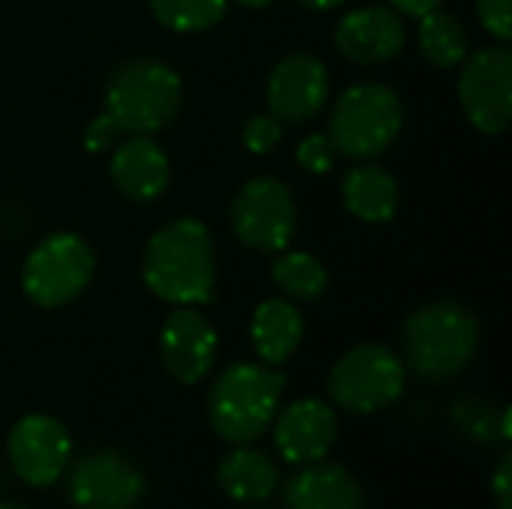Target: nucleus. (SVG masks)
<instances>
[{"label": "nucleus", "instance_id": "1", "mask_svg": "<svg viewBox=\"0 0 512 509\" xmlns=\"http://www.w3.org/2000/svg\"><path fill=\"white\" fill-rule=\"evenodd\" d=\"M144 285L174 306L210 303L216 288V246L210 228L192 216L159 225L144 249Z\"/></svg>", "mask_w": 512, "mask_h": 509}, {"label": "nucleus", "instance_id": "2", "mask_svg": "<svg viewBox=\"0 0 512 509\" xmlns=\"http://www.w3.org/2000/svg\"><path fill=\"white\" fill-rule=\"evenodd\" d=\"M285 384V375L267 363L228 366L207 396V417L213 432L234 447L258 441L273 426Z\"/></svg>", "mask_w": 512, "mask_h": 509}, {"label": "nucleus", "instance_id": "3", "mask_svg": "<svg viewBox=\"0 0 512 509\" xmlns=\"http://www.w3.org/2000/svg\"><path fill=\"white\" fill-rule=\"evenodd\" d=\"M183 108L180 75L153 57L120 63L105 84V111L129 135H153L165 129Z\"/></svg>", "mask_w": 512, "mask_h": 509}, {"label": "nucleus", "instance_id": "4", "mask_svg": "<svg viewBox=\"0 0 512 509\" xmlns=\"http://www.w3.org/2000/svg\"><path fill=\"white\" fill-rule=\"evenodd\" d=\"M405 369L423 381H447L459 375L477 354V318L450 300L420 306L405 324Z\"/></svg>", "mask_w": 512, "mask_h": 509}, {"label": "nucleus", "instance_id": "5", "mask_svg": "<svg viewBox=\"0 0 512 509\" xmlns=\"http://www.w3.org/2000/svg\"><path fill=\"white\" fill-rule=\"evenodd\" d=\"M405 123L402 99L393 87L366 81L348 87L330 114V132L336 153L351 159H375L393 147Z\"/></svg>", "mask_w": 512, "mask_h": 509}, {"label": "nucleus", "instance_id": "6", "mask_svg": "<svg viewBox=\"0 0 512 509\" xmlns=\"http://www.w3.org/2000/svg\"><path fill=\"white\" fill-rule=\"evenodd\" d=\"M96 273V255L72 231L48 234L33 246L21 267V291L39 309H60L78 300Z\"/></svg>", "mask_w": 512, "mask_h": 509}, {"label": "nucleus", "instance_id": "7", "mask_svg": "<svg viewBox=\"0 0 512 509\" xmlns=\"http://www.w3.org/2000/svg\"><path fill=\"white\" fill-rule=\"evenodd\" d=\"M330 399L348 414H375L405 393V363L384 345H357L336 360Z\"/></svg>", "mask_w": 512, "mask_h": 509}, {"label": "nucleus", "instance_id": "8", "mask_svg": "<svg viewBox=\"0 0 512 509\" xmlns=\"http://www.w3.org/2000/svg\"><path fill=\"white\" fill-rule=\"evenodd\" d=\"M231 228L237 240L255 252L288 249L297 231V204L279 177H252L231 201Z\"/></svg>", "mask_w": 512, "mask_h": 509}, {"label": "nucleus", "instance_id": "9", "mask_svg": "<svg viewBox=\"0 0 512 509\" xmlns=\"http://www.w3.org/2000/svg\"><path fill=\"white\" fill-rule=\"evenodd\" d=\"M459 99L471 126L483 135H501L512 117V54L489 45L465 57L459 75Z\"/></svg>", "mask_w": 512, "mask_h": 509}, {"label": "nucleus", "instance_id": "10", "mask_svg": "<svg viewBox=\"0 0 512 509\" xmlns=\"http://www.w3.org/2000/svg\"><path fill=\"white\" fill-rule=\"evenodd\" d=\"M144 489L138 465L117 450L87 453L69 474V498L78 509H135Z\"/></svg>", "mask_w": 512, "mask_h": 509}, {"label": "nucleus", "instance_id": "11", "mask_svg": "<svg viewBox=\"0 0 512 509\" xmlns=\"http://www.w3.org/2000/svg\"><path fill=\"white\" fill-rule=\"evenodd\" d=\"M12 471L27 486H51L66 471L72 456V438L66 426L48 414H27L21 417L6 441Z\"/></svg>", "mask_w": 512, "mask_h": 509}, {"label": "nucleus", "instance_id": "12", "mask_svg": "<svg viewBox=\"0 0 512 509\" xmlns=\"http://www.w3.org/2000/svg\"><path fill=\"white\" fill-rule=\"evenodd\" d=\"M330 96V75L321 57L294 51L282 57L267 78V105L279 123L312 120Z\"/></svg>", "mask_w": 512, "mask_h": 509}, {"label": "nucleus", "instance_id": "13", "mask_svg": "<svg viewBox=\"0 0 512 509\" xmlns=\"http://www.w3.org/2000/svg\"><path fill=\"white\" fill-rule=\"evenodd\" d=\"M216 348L219 339L213 324L192 306H177L159 333L162 366L180 384H198L213 369Z\"/></svg>", "mask_w": 512, "mask_h": 509}, {"label": "nucleus", "instance_id": "14", "mask_svg": "<svg viewBox=\"0 0 512 509\" xmlns=\"http://www.w3.org/2000/svg\"><path fill=\"white\" fill-rule=\"evenodd\" d=\"M273 420L276 450L291 465L321 462L339 435V417L321 399H297Z\"/></svg>", "mask_w": 512, "mask_h": 509}, {"label": "nucleus", "instance_id": "15", "mask_svg": "<svg viewBox=\"0 0 512 509\" xmlns=\"http://www.w3.org/2000/svg\"><path fill=\"white\" fill-rule=\"evenodd\" d=\"M336 48L354 63H384L402 54L408 42L405 21L390 6H360L351 9L336 24Z\"/></svg>", "mask_w": 512, "mask_h": 509}, {"label": "nucleus", "instance_id": "16", "mask_svg": "<svg viewBox=\"0 0 512 509\" xmlns=\"http://www.w3.org/2000/svg\"><path fill=\"white\" fill-rule=\"evenodd\" d=\"M111 180L129 201H156L171 180V165L165 150L153 135H129L111 153Z\"/></svg>", "mask_w": 512, "mask_h": 509}, {"label": "nucleus", "instance_id": "17", "mask_svg": "<svg viewBox=\"0 0 512 509\" xmlns=\"http://www.w3.org/2000/svg\"><path fill=\"white\" fill-rule=\"evenodd\" d=\"M285 509H366V498L351 471L312 462L288 480Z\"/></svg>", "mask_w": 512, "mask_h": 509}, {"label": "nucleus", "instance_id": "18", "mask_svg": "<svg viewBox=\"0 0 512 509\" xmlns=\"http://www.w3.org/2000/svg\"><path fill=\"white\" fill-rule=\"evenodd\" d=\"M342 201L360 222H390L399 210V183L381 165H354L342 177Z\"/></svg>", "mask_w": 512, "mask_h": 509}, {"label": "nucleus", "instance_id": "19", "mask_svg": "<svg viewBox=\"0 0 512 509\" xmlns=\"http://www.w3.org/2000/svg\"><path fill=\"white\" fill-rule=\"evenodd\" d=\"M303 342V315L291 300H264L252 315V345L267 366H282Z\"/></svg>", "mask_w": 512, "mask_h": 509}, {"label": "nucleus", "instance_id": "20", "mask_svg": "<svg viewBox=\"0 0 512 509\" xmlns=\"http://www.w3.org/2000/svg\"><path fill=\"white\" fill-rule=\"evenodd\" d=\"M216 480L222 492L231 495L234 501H264L273 495L279 483V468L273 456H267L264 450L240 444L219 462Z\"/></svg>", "mask_w": 512, "mask_h": 509}, {"label": "nucleus", "instance_id": "21", "mask_svg": "<svg viewBox=\"0 0 512 509\" xmlns=\"http://www.w3.org/2000/svg\"><path fill=\"white\" fill-rule=\"evenodd\" d=\"M417 42H420L423 57L435 69H456L471 54L465 24L453 12H444V9H432V12L420 15Z\"/></svg>", "mask_w": 512, "mask_h": 509}, {"label": "nucleus", "instance_id": "22", "mask_svg": "<svg viewBox=\"0 0 512 509\" xmlns=\"http://www.w3.org/2000/svg\"><path fill=\"white\" fill-rule=\"evenodd\" d=\"M270 279L288 300H300V303L321 300L330 285L327 267L309 252H288L279 261H273Z\"/></svg>", "mask_w": 512, "mask_h": 509}, {"label": "nucleus", "instance_id": "23", "mask_svg": "<svg viewBox=\"0 0 512 509\" xmlns=\"http://www.w3.org/2000/svg\"><path fill=\"white\" fill-rule=\"evenodd\" d=\"M147 9L174 33H198L225 18L228 0H147Z\"/></svg>", "mask_w": 512, "mask_h": 509}, {"label": "nucleus", "instance_id": "24", "mask_svg": "<svg viewBox=\"0 0 512 509\" xmlns=\"http://www.w3.org/2000/svg\"><path fill=\"white\" fill-rule=\"evenodd\" d=\"M282 135H285V123H279L273 114L249 117L246 126H243V144H246V150L255 153V156L273 153V150L282 144Z\"/></svg>", "mask_w": 512, "mask_h": 509}, {"label": "nucleus", "instance_id": "25", "mask_svg": "<svg viewBox=\"0 0 512 509\" xmlns=\"http://www.w3.org/2000/svg\"><path fill=\"white\" fill-rule=\"evenodd\" d=\"M297 162L309 174H327L336 165V147L324 132H312L297 144Z\"/></svg>", "mask_w": 512, "mask_h": 509}, {"label": "nucleus", "instance_id": "26", "mask_svg": "<svg viewBox=\"0 0 512 509\" xmlns=\"http://www.w3.org/2000/svg\"><path fill=\"white\" fill-rule=\"evenodd\" d=\"M477 15L480 24L498 39L510 42L512 39V0H477Z\"/></svg>", "mask_w": 512, "mask_h": 509}, {"label": "nucleus", "instance_id": "27", "mask_svg": "<svg viewBox=\"0 0 512 509\" xmlns=\"http://www.w3.org/2000/svg\"><path fill=\"white\" fill-rule=\"evenodd\" d=\"M123 132H120V126L111 120V114L108 111H102V114H96L90 123H87V129H84V144H87V150L90 153H105L108 147H114L117 144V138H120Z\"/></svg>", "mask_w": 512, "mask_h": 509}, {"label": "nucleus", "instance_id": "28", "mask_svg": "<svg viewBox=\"0 0 512 509\" xmlns=\"http://www.w3.org/2000/svg\"><path fill=\"white\" fill-rule=\"evenodd\" d=\"M510 468H512V459H510V453H507V456L501 459L498 471H495V480H492V489H495V501H498V509H512Z\"/></svg>", "mask_w": 512, "mask_h": 509}, {"label": "nucleus", "instance_id": "29", "mask_svg": "<svg viewBox=\"0 0 512 509\" xmlns=\"http://www.w3.org/2000/svg\"><path fill=\"white\" fill-rule=\"evenodd\" d=\"M390 9H396L399 15H411V18H420L432 9H441L444 0H387Z\"/></svg>", "mask_w": 512, "mask_h": 509}, {"label": "nucleus", "instance_id": "30", "mask_svg": "<svg viewBox=\"0 0 512 509\" xmlns=\"http://www.w3.org/2000/svg\"><path fill=\"white\" fill-rule=\"evenodd\" d=\"M297 3H303L306 9H315V12H330V9L342 6L345 0H297Z\"/></svg>", "mask_w": 512, "mask_h": 509}, {"label": "nucleus", "instance_id": "31", "mask_svg": "<svg viewBox=\"0 0 512 509\" xmlns=\"http://www.w3.org/2000/svg\"><path fill=\"white\" fill-rule=\"evenodd\" d=\"M237 3H243V6H249V9H264V6H270L273 0H237Z\"/></svg>", "mask_w": 512, "mask_h": 509}, {"label": "nucleus", "instance_id": "32", "mask_svg": "<svg viewBox=\"0 0 512 509\" xmlns=\"http://www.w3.org/2000/svg\"><path fill=\"white\" fill-rule=\"evenodd\" d=\"M0 509H27V507H18V504H0Z\"/></svg>", "mask_w": 512, "mask_h": 509}]
</instances>
